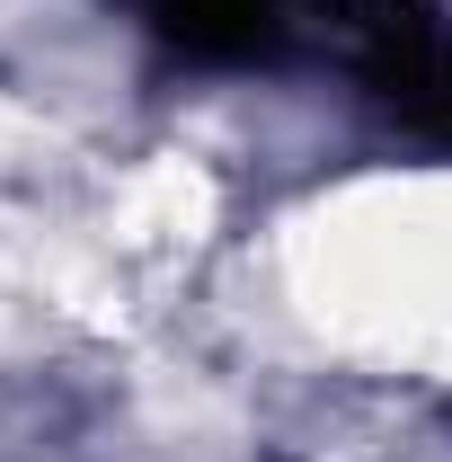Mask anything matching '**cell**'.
<instances>
[{
	"label": "cell",
	"mask_w": 452,
	"mask_h": 462,
	"mask_svg": "<svg viewBox=\"0 0 452 462\" xmlns=\"http://www.w3.org/2000/svg\"><path fill=\"white\" fill-rule=\"evenodd\" d=\"M346 36V54L364 71V89L417 125L426 143H452V27L435 0H311Z\"/></svg>",
	"instance_id": "1"
},
{
	"label": "cell",
	"mask_w": 452,
	"mask_h": 462,
	"mask_svg": "<svg viewBox=\"0 0 452 462\" xmlns=\"http://www.w3.org/2000/svg\"><path fill=\"white\" fill-rule=\"evenodd\" d=\"M133 9L186 62H276L284 54V0H133Z\"/></svg>",
	"instance_id": "2"
}]
</instances>
